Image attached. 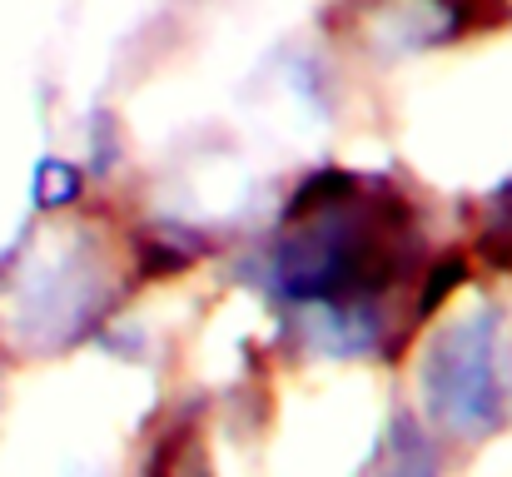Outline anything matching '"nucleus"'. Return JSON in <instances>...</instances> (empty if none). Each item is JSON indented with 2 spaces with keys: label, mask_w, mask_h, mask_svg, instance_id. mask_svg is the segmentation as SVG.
Listing matches in <instances>:
<instances>
[{
  "label": "nucleus",
  "mask_w": 512,
  "mask_h": 477,
  "mask_svg": "<svg viewBox=\"0 0 512 477\" xmlns=\"http://www.w3.org/2000/svg\"><path fill=\"white\" fill-rule=\"evenodd\" d=\"M294 229L269 259V289L314 309L334 353H358L378 338L368 304L408 259L413 219L393 194H353V174H319L299 189Z\"/></svg>",
  "instance_id": "nucleus-1"
},
{
  "label": "nucleus",
  "mask_w": 512,
  "mask_h": 477,
  "mask_svg": "<svg viewBox=\"0 0 512 477\" xmlns=\"http://www.w3.org/2000/svg\"><path fill=\"white\" fill-rule=\"evenodd\" d=\"M503 353H498V323L493 314H478L468 323H453L433 348L418 373L428 413L458 433V438H483L503 423Z\"/></svg>",
  "instance_id": "nucleus-2"
},
{
  "label": "nucleus",
  "mask_w": 512,
  "mask_h": 477,
  "mask_svg": "<svg viewBox=\"0 0 512 477\" xmlns=\"http://www.w3.org/2000/svg\"><path fill=\"white\" fill-rule=\"evenodd\" d=\"M483 249L493 264H512V189L493 199V214L483 224Z\"/></svg>",
  "instance_id": "nucleus-3"
},
{
  "label": "nucleus",
  "mask_w": 512,
  "mask_h": 477,
  "mask_svg": "<svg viewBox=\"0 0 512 477\" xmlns=\"http://www.w3.org/2000/svg\"><path fill=\"white\" fill-rule=\"evenodd\" d=\"M75 184H80V174L70 164H60V159H40L35 164V199L40 204H65L75 194Z\"/></svg>",
  "instance_id": "nucleus-4"
},
{
  "label": "nucleus",
  "mask_w": 512,
  "mask_h": 477,
  "mask_svg": "<svg viewBox=\"0 0 512 477\" xmlns=\"http://www.w3.org/2000/svg\"><path fill=\"white\" fill-rule=\"evenodd\" d=\"M388 477H433V463H428L418 448H408V453H403V458L388 468Z\"/></svg>",
  "instance_id": "nucleus-5"
}]
</instances>
